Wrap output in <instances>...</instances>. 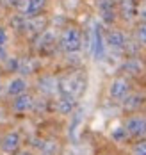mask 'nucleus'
<instances>
[{"label": "nucleus", "mask_w": 146, "mask_h": 155, "mask_svg": "<svg viewBox=\"0 0 146 155\" xmlns=\"http://www.w3.org/2000/svg\"><path fill=\"white\" fill-rule=\"evenodd\" d=\"M105 36H103V32H102V25L95 21L93 25H91V31H89V50H91V55H93V59H103L105 57Z\"/></svg>", "instance_id": "1"}, {"label": "nucleus", "mask_w": 146, "mask_h": 155, "mask_svg": "<svg viewBox=\"0 0 146 155\" xmlns=\"http://www.w3.org/2000/svg\"><path fill=\"white\" fill-rule=\"evenodd\" d=\"M61 47L63 50H66L68 54H73V52H79L82 47V34L79 29L75 27H68L64 29L63 36H61Z\"/></svg>", "instance_id": "2"}, {"label": "nucleus", "mask_w": 146, "mask_h": 155, "mask_svg": "<svg viewBox=\"0 0 146 155\" xmlns=\"http://www.w3.org/2000/svg\"><path fill=\"white\" fill-rule=\"evenodd\" d=\"M84 87H86V78H84L82 73H71V75H68V77L61 82L63 93L71 94V96H75V98H77L79 94H82Z\"/></svg>", "instance_id": "3"}, {"label": "nucleus", "mask_w": 146, "mask_h": 155, "mask_svg": "<svg viewBox=\"0 0 146 155\" xmlns=\"http://www.w3.org/2000/svg\"><path fill=\"white\" fill-rule=\"evenodd\" d=\"M130 91V86H128V80L123 77H118L114 78L112 82H111V86H109V96L114 98V100H123Z\"/></svg>", "instance_id": "4"}, {"label": "nucleus", "mask_w": 146, "mask_h": 155, "mask_svg": "<svg viewBox=\"0 0 146 155\" xmlns=\"http://www.w3.org/2000/svg\"><path fill=\"white\" fill-rule=\"evenodd\" d=\"M43 7H45V0H20L18 2V11L25 18L39 15Z\"/></svg>", "instance_id": "5"}, {"label": "nucleus", "mask_w": 146, "mask_h": 155, "mask_svg": "<svg viewBox=\"0 0 146 155\" xmlns=\"http://www.w3.org/2000/svg\"><path fill=\"white\" fill-rule=\"evenodd\" d=\"M127 132L134 137H143L146 136V118L143 116H130L125 125Z\"/></svg>", "instance_id": "6"}, {"label": "nucleus", "mask_w": 146, "mask_h": 155, "mask_svg": "<svg viewBox=\"0 0 146 155\" xmlns=\"http://www.w3.org/2000/svg\"><path fill=\"white\" fill-rule=\"evenodd\" d=\"M20 143H21V137L18 132H7L4 137H2V143H0V148L4 153H13L20 148Z\"/></svg>", "instance_id": "7"}, {"label": "nucleus", "mask_w": 146, "mask_h": 155, "mask_svg": "<svg viewBox=\"0 0 146 155\" xmlns=\"http://www.w3.org/2000/svg\"><path fill=\"white\" fill-rule=\"evenodd\" d=\"M105 45L112 50H123L127 47V36L121 31H111L105 36Z\"/></svg>", "instance_id": "8"}, {"label": "nucleus", "mask_w": 146, "mask_h": 155, "mask_svg": "<svg viewBox=\"0 0 146 155\" xmlns=\"http://www.w3.org/2000/svg\"><path fill=\"white\" fill-rule=\"evenodd\" d=\"M77 107V102H75V96H71V94H66L63 93V96L57 100V104H55V109H57V112L59 114H71L73 110Z\"/></svg>", "instance_id": "9"}, {"label": "nucleus", "mask_w": 146, "mask_h": 155, "mask_svg": "<svg viewBox=\"0 0 146 155\" xmlns=\"http://www.w3.org/2000/svg\"><path fill=\"white\" fill-rule=\"evenodd\" d=\"M27 91V80L23 77H15L9 80L7 87H5V93L9 96H18V94H23Z\"/></svg>", "instance_id": "10"}, {"label": "nucleus", "mask_w": 146, "mask_h": 155, "mask_svg": "<svg viewBox=\"0 0 146 155\" xmlns=\"http://www.w3.org/2000/svg\"><path fill=\"white\" fill-rule=\"evenodd\" d=\"M34 107V98L31 94H18L15 96V102H13V109L16 112H27Z\"/></svg>", "instance_id": "11"}, {"label": "nucleus", "mask_w": 146, "mask_h": 155, "mask_svg": "<svg viewBox=\"0 0 146 155\" xmlns=\"http://www.w3.org/2000/svg\"><path fill=\"white\" fill-rule=\"evenodd\" d=\"M57 86H59V82L55 80L54 77H50V75H45V77L39 78V82H37V87H39V91L45 94H54L57 91Z\"/></svg>", "instance_id": "12"}, {"label": "nucleus", "mask_w": 146, "mask_h": 155, "mask_svg": "<svg viewBox=\"0 0 146 155\" xmlns=\"http://www.w3.org/2000/svg\"><path fill=\"white\" fill-rule=\"evenodd\" d=\"M43 29H47V18L45 16H31L27 18V25H25V31L31 32H43Z\"/></svg>", "instance_id": "13"}, {"label": "nucleus", "mask_w": 146, "mask_h": 155, "mask_svg": "<svg viewBox=\"0 0 146 155\" xmlns=\"http://www.w3.org/2000/svg\"><path fill=\"white\" fill-rule=\"evenodd\" d=\"M121 102H123V109H125V110H135V109L141 107L143 96H141V94H127Z\"/></svg>", "instance_id": "14"}, {"label": "nucleus", "mask_w": 146, "mask_h": 155, "mask_svg": "<svg viewBox=\"0 0 146 155\" xmlns=\"http://www.w3.org/2000/svg\"><path fill=\"white\" fill-rule=\"evenodd\" d=\"M123 68H125V71H128L130 75H137V73L143 71V62L137 57H130L128 61L123 64Z\"/></svg>", "instance_id": "15"}, {"label": "nucleus", "mask_w": 146, "mask_h": 155, "mask_svg": "<svg viewBox=\"0 0 146 155\" xmlns=\"http://www.w3.org/2000/svg\"><path fill=\"white\" fill-rule=\"evenodd\" d=\"M16 71L23 73V75H29V73H32V71H34V61H31V59H18V68H16Z\"/></svg>", "instance_id": "16"}, {"label": "nucleus", "mask_w": 146, "mask_h": 155, "mask_svg": "<svg viewBox=\"0 0 146 155\" xmlns=\"http://www.w3.org/2000/svg\"><path fill=\"white\" fill-rule=\"evenodd\" d=\"M9 25H11V29H15V31H25V25H27V18H25L23 15H15L13 18H11Z\"/></svg>", "instance_id": "17"}, {"label": "nucleus", "mask_w": 146, "mask_h": 155, "mask_svg": "<svg viewBox=\"0 0 146 155\" xmlns=\"http://www.w3.org/2000/svg\"><path fill=\"white\" fill-rule=\"evenodd\" d=\"M100 11H102V16H103L105 20H109V21L114 18V9H112V4H111V2H105V0H103V2L100 4Z\"/></svg>", "instance_id": "18"}, {"label": "nucleus", "mask_w": 146, "mask_h": 155, "mask_svg": "<svg viewBox=\"0 0 146 155\" xmlns=\"http://www.w3.org/2000/svg\"><path fill=\"white\" fill-rule=\"evenodd\" d=\"M127 136H128V132H127L125 127H116V128H112V132H111V137H112L114 141H118V143L125 141Z\"/></svg>", "instance_id": "19"}, {"label": "nucleus", "mask_w": 146, "mask_h": 155, "mask_svg": "<svg viewBox=\"0 0 146 155\" xmlns=\"http://www.w3.org/2000/svg\"><path fill=\"white\" fill-rule=\"evenodd\" d=\"M52 43H54V34L50 31H45L41 34V38H39V47L45 48V47H48V45H52Z\"/></svg>", "instance_id": "20"}, {"label": "nucleus", "mask_w": 146, "mask_h": 155, "mask_svg": "<svg viewBox=\"0 0 146 155\" xmlns=\"http://www.w3.org/2000/svg\"><path fill=\"white\" fill-rule=\"evenodd\" d=\"M137 39H139L141 45L146 47V21H143V23L137 27Z\"/></svg>", "instance_id": "21"}, {"label": "nucleus", "mask_w": 146, "mask_h": 155, "mask_svg": "<svg viewBox=\"0 0 146 155\" xmlns=\"http://www.w3.org/2000/svg\"><path fill=\"white\" fill-rule=\"evenodd\" d=\"M132 153H134V155H146V141H141V143H137V144L134 146Z\"/></svg>", "instance_id": "22"}, {"label": "nucleus", "mask_w": 146, "mask_h": 155, "mask_svg": "<svg viewBox=\"0 0 146 155\" xmlns=\"http://www.w3.org/2000/svg\"><path fill=\"white\" fill-rule=\"evenodd\" d=\"M9 41V36H7V31L4 27H0V47H5V43Z\"/></svg>", "instance_id": "23"}, {"label": "nucleus", "mask_w": 146, "mask_h": 155, "mask_svg": "<svg viewBox=\"0 0 146 155\" xmlns=\"http://www.w3.org/2000/svg\"><path fill=\"white\" fill-rule=\"evenodd\" d=\"M137 13H139V16H141V18H143V20L146 21V2H144V4H141V5H139Z\"/></svg>", "instance_id": "24"}, {"label": "nucleus", "mask_w": 146, "mask_h": 155, "mask_svg": "<svg viewBox=\"0 0 146 155\" xmlns=\"http://www.w3.org/2000/svg\"><path fill=\"white\" fill-rule=\"evenodd\" d=\"M9 59V54H7V48L0 47V61H7Z\"/></svg>", "instance_id": "25"}, {"label": "nucleus", "mask_w": 146, "mask_h": 155, "mask_svg": "<svg viewBox=\"0 0 146 155\" xmlns=\"http://www.w3.org/2000/svg\"><path fill=\"white\" fill-rule=\"evenodd\" d=\"M18 155H34V153H31V152H27V150H23V152H20Z\"/></svg>", "instance_id": "26"}, {"label": "nucleus", "mask_w": 146, "mask_h": 155, "mask_svg": "<svg viewBox=\"0 0 146 155\" xmlns=\"http://www.w3.org/2000/svg\"><path fill=\"white\" fill-rule=\"evenodd\" d=\"M13 2H20V0H13Z\"/></svg>", "instance_id": "27"}]
</instances>
